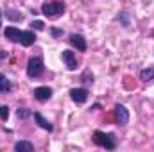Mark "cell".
I'll list each match as a JSON object with an SVG mask.
<instances>
[{"instance_id":"cell-1","label":"cell","mask_w":154,"mask_h":152,"mask_svg":"<svg viewBox=\"0 0 154 152\" xmlns=\"http://www.w3.org/2000/svg\"><path fill=\"white\" fill-rule=\"evenodd\" d=\"M93 141H95V145H99V147H102V149H108V150L116 149L115 134H106V132H102V131H95V132H93Z\"/></svg>"},{"instance_id":"cell-2","label":"cell","mask_w":154,"mask_h":152,"mask_svg":"<svg viewBox=\"0 0 154 152\" xmlns=\"http://www.w3.org/2000/svg\"><path fill=\"white\" fill-rule=\"evenodd\" d=\"M41 13H43L47 18H57V16H61V14L65 13V4H63V2H57V0L47 2V4H43Z\"/></svg>"},{"instance_id":"cell-3","label":"cell","mask_w":154,"mask_h":152,"mask_svg":"<svg viewBox=\"0 0 154 152\" xmlns=\"http://www.w3.org/2000/svg\"><path fill=\"white\" fill-rule=\"evenodd\" d=\"M45 72V65H43V59L41 57H31L29 63H27V75L31 79H36Z\"/></svg>"},{"instance_id":"cell-4","label":"cell","mask_w":154,"mask_h":152,"mask_svg":"<svg viewBox=\"0 0 154 152\" xmlns=\"http://www.w3.org/2000/svg\"><path fill=\"white\" fill-rule=\"evenodd\" d=\"M115 118H116V122H118V125H127V122H129V111H127V108L122 106V104H116Z\"/></svg>"},{"instance_id":"cell-5","label":"cell","mask_w":154,"mask_h":152,"mask_svg":"<svg viewBox=\"0 0 154 152\" xmlns=\"http://www.w3.org/2000/svg\"><path fill=\"white\" fill-rule=\"evenodd\" d=\"M88 90L86 88H74V90H70V97H72V100L75 102V104H84L86 100H88Z\"/></svg>"},{"instance_id":"cell-6","label":"cell","mask_w":154,"mask_h":152,"mask_svg":"<svg viewBox=\"0 0 154 152\" xmlns=\"http://www.w3.org/2000/svg\"><path fill=\"white\" fill-rule=\"evenodd\" d=\"M61 59H63V63L66 65V68H68V70H75V68H77V57H75V54H74V52H70V50H63Z\"/></svg>"},{"instance_id":"cell-7","label":"cell","mask_w":154,"mask_h":152,"mask_svg":"<svg viewBox=\"0 0 154 152\" xmlns=\"http://www.w3.org/2000/svg\"><path fill=\"white\" fill-rule=\"evenodd\" d=\"M50 97H52V90L48 86H39V88L34 90V99L39 100V102H47Z\"/></svg>"},{"instance_id":"cell-8","label":"cell","mask_w":154,"mask_h":152,"mask_svg":"<svg viewBox=\"0 0 154 152\" xmlns=\"http://www.w3.org/2000/svg\"><path fill=\"white\" fill-rule=\"evenodd\" d=\"M68 41H70L72 47H75L79 52H84V50H86V39L82 38L81 34H70Z\"/></svg>"},{"instance_id":"cell-9","label":"cell","mask_w":154,"mask_h":152,"mask_svg":"<svg viewBox=\"0 0 154 152\" xmlns=\"http://www.w3.org/2000/svg\"><path fill=\"white\" fill-rule=\"evenodd\" d=\"M22 32H23V31H20V29H16V27H5V31H4L5 38L11 39V41H14V43H20Z\"/></svg>"},{"instance_id":"cell-10","label":"cell","mask_w":154,"mask_h":152,"mask_svg":"<svg viewBox=\"0 0 154 152\" xmlns=\"http://www.w3.org/2000/svg\"><path fill=\"white\" fill-rule=\"evenodd\" d=\"M34 120L38 122V125L41 127V129H45V131H48V132L54 131V125H52V123H50V122H48L41 113H34Z\"/></svg>"},{"instance_id":"cell-11","label":"cell","mask_w":154,"mask_h":152,"mask_svg":"<svg viewBox=\"0 0 154 152\" xmlns=\"http://www.w3.org/2000/svg\"><path fill=\"white\" fill-rule=\"evenodd\" d=\"M34 41H36V36H34L32 31H23V32H22L20 43H22L23 47H31V45H34Z\"/></svg>"},{"instance_id":"cell-12","label":"cell","mask_w":154,"mask_h":152,"mask_svg":"<svg viewBox=\"0 0 154 152\" xmlns=\"http://www.w3.org/2000/svg\"><path fill=\"white\" fill-rule=\"evenodd\" d=\"M14 150L16 152H32L34 150V145L31 141H18L14 145Z\"/></svg>"},{"instance_id":"cell-13","label":"cell","mask_w":154,"mask_h":152,"mask_svg":"<svg viewBox=\"0 0 154 152\" xmlns=\"http://www.w3.org/2000/svg\"><path fill=\"white\" fill-rule=\"evenodd\" d=\"M5 18H9L11 22H22V20H23V14H22L20 11L7 9V11H5Z\"/></svg>"},{"instance_id":"cell-14","label":"cell","mask_w":154,"mask_h":152,"mask_svg":"<svg viewBox=\"0 0 154 152\" xmlns=\"http://www.w3.org/2000/svg\"><path fill=\"white\" fill-rule=\"evenodd\" d=\"M140 79L145 81V82L154 81V68H145V70H142V72H140Z\"/></svg>"},{"instance_id":"cell-15","label":"cell","mask_w":154,"mask_h":152,"mask_svg":"<svg viewBox=\"0 0 154 152\" xmlns=\"http://www.w3.org/2000/svg\"><path fill=\"white\" fill-rule=\"evenodd\" d=\"M4 91H11V82L4 74H0V93H4Z\"/></svg>"},{"instance_id":"cell-16","label":"cell","mask_w":154,"mask_h":152,"mask_svg":"<svg viewBox=\"0 0 154 152\" xmlns=\"http://www.w3.org/2000/svg\"><path fill=\"white\" fill-rule=\"evenodd\" d=\"M16 114H18V118H23V120H25V118H29V116H31L32 113H31V111H29L27 108H18Z\"/></svg>"},{"instance_id":"cell-17","label":"cell","mask_w":154,"mask_h":152,"mask_svg":"<svg viewBox=\"0 0 154 152\" xmlns=\"http://www.w3.org/2000/svg\"><path fill=\"white\" fill-rule=\"evenodd\" d=\"M0 118H2L4 122L9 118V108H7V106H0Z\"/></svg>"},{"instance_id":"cell-18","label":"cell","mask_w":154,"mask_h":152,"mask_svg":"<svg viewBox=\"0 0 154 152\" xmlns=\"http://www.w3.org/2000/svg\"><path fill=\"white\" fill-rule=\"evenodd\" d=\"M31 27H32V29H36V31H43V29H45V25H43V22H41V20H34V22L31 23Z\"/></svg>"},{"instance_id":"cell-19","label":"cell","mask_w":154,"mask_h":152,"mask_svg":"<svg viewBox=\"0 0 154 152\" xmlns=\"http://www.w3.org/2000/svg\"><path fill=\"white\" fill-rule=\"evenodd\" d=\"M82 81H84V82H91V81H93V75H90V72H86V74L82 75Z\"/></svg>"},{"instance_id":"cell-20","label":"cell","mask_w":154,"mask_h":152,"mask_svg":"<svg viewBox=\"0 0 154 152\" xmlns=\"http://www.w3.org/2000/svg\"><path fill=\"white\" fill-rule=\"evenodd\" d=\"M63 34V31H59V29H52V36L54 38H57V36H61Z\"/></svg>"},{"instance_id":"cell-21","label":"cell","mask_w":154,"mask_h":152,"mask_svg":"<svg viewBox=\"0 0 154 152\" xmlns=\"http://www.w3.org/2000/svg\"><path fill=\"white\" fill-rule=\"evenodd\" d=\"M4 57H7V52H4V50H0V59H4Z\"/></svg>"},{"instance_id":"cell-22","label":"cell","mask_w":154,"mask_h":152,"mask_svg":"<svg viewBox=\"0 0 154 152\" xmlns=\"http://www.w3.org/2000/svg\"><path fill=\"white\" fill-rule=\"evenodd\" d=\"M0 14H2V11H0ZM0 27H2V22H0Z\"/></svg>"}]
</instances>
